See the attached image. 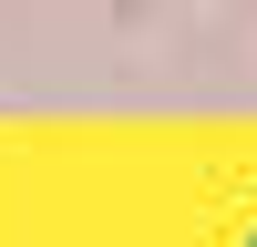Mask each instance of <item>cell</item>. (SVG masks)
<instances>
[{"mask_svg": "<svg viewBox=\"0 0 257 247\" xmlns=\"http://www.w3.org/2000/svg\"><path fill=\"white\" fill-rule=\"evenodd\" d=\"M247 247H257V237H247Z\"/></svg>", "mask_w": 257, "mask_h": 247, "instance_id": "cell-1", "label": "cell"}]
</instances>
